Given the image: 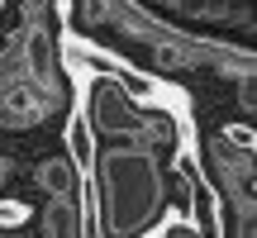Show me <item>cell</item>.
I'll list each match as a JSON object with an SVG mask.
<instances>
[{
    "instance_id": "obj_1",
    "label": "cell",
    "mask_w": 257,
    "mask_h": 238,
    "mask_svg": "<svg viewBox=\"0 0 257 238\" xmlns=\"http://www.w3.org/2000/svg\"><path fill=\"white\" fill-rule=\"evenodd\" d=\"M43 110H48V100H43L38 86H10V91L0 95V124L5 129L34 124V119H43Z\"/></svg>"
},
{
    "instance_id": "obj_2",
    "label": "cell",
    "mask_w": 257,
    "mask_h": 238,
    "mask_svg": "<svg viewBox=\"0 0 257 238\" xmlns=\"http://www.w3.org/2000/svg\"><path fill=\"white\" fill-rule=\"evenodd\" d=\"M38 186H43L53 200H72L76 195V167L62 162V157H53V162L38 167Z\"/></svg>"
},
{
    "instance_id": "obj_3",
    "label": "cell",
    "mask_w": 257,
    "mask_h": 238,
    "mask_svg": "<svg viewBox=\"0 0 257 238\" xmlns=\"http://www.w3.org/2000/svg\"><path fill=\"white\" fill-rule=\"evenodd\" d=\"M24 67L34 72L38 86L53 81V38H48L43 29H34V34H29V43H24Z\"/></svg>"
},
{
    "instance_id": "obj_4",
    "label": "cell",
    "mask_w": 257,
    "mask_h": 238,
    "mask_svg": "<svg viewBox=\"0 0 257 238\" xmlns=\"http://www.w3.org/2000/svg\"><path fill=\"white\" fill-rule=\"evenodd\" d=\"M43 229L48 238H81V214H76L72 200H53L43 214Z\"/></svg>"
},
{
    "instance_id": "obj_5",
    "label": "cell",
    "mask_w": 257,
    "mask_h": 238,
    "mask_svg": "<svg viewBox=\"0 0 257 238\" xmlns=\"http://www.w3.org/2000/svg\"><path fill=\"white\" fill-rule=\"evenodd\" d=\"M67 148H72V167H91L95 162V134H91V119L76 114L67 124Z\"/></svg>"
},
{
    "instance_id": "obj_6",
    "label": "cell",
    "mask_w": 257,
    "mask_h": 238,
    "mask_svg": "<svg viewBox=\"0 0 257 238\" xmlns=\"http://www.w3.org/2000/svg\"><path fill=\"white\" fill-rule=\"evenodd\" d=\"M0 181H5V162H0Z\"/></svg>"
}]
</instances>
